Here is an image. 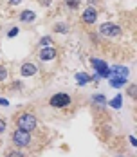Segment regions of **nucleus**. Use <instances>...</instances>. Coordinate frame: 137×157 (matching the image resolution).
<instances>
[{
	"label": "nucleus",
	"instance_id": "f257e3e1",
	"mask_svg": "<svg viewBox=\"0 0 137 157\" xmlns=\"http://www.w3.org/2000/svg\"><path fill=\"white\" fill-rule=\"evenodd\" d=\"M36 126H38V119H36L34 114L25 112V114H20L16 117V128L24 130V132H29L31 134L32 130H36Z\"/></svg>",
	"mask_w": 137,
	"mask_h": 157
},
{
	"label": "nucleus",
	"instance_id": "f03ea898",
	"mask_svg": "<svg viewBox=\"0 0 137 157\" xmlns=\"http://www.w3.org/2000/svg\"><path fill=\"white\" fill-rule=\"evenodd\" d=\"M11 141H13V144L18 146V148H25V146L31 144V134L20 130V128H16L15 132H13V136H11Z\"/></svg>",
	"mask_w": 137,
	"mask_h": 157
},
{
	"label": "nucleus",
	"instance_id": "7ed1b4c3",
	"mask_svg": "<svg viewBox=\"0 0 137 157\" xmlns=\"http://www.w3.org/2000/svg\"><path fill=\"white\" fill-rule=\"evenodd\" d=\"M90 63H92V67H94V71L97 72L99 78H110V76H112V74H110V67H108L107 62L97 60V58H92Z\"/></svg>",
	"mask_w": 137,
	"mask_h": 157
},
{
	"label": "nucleus",
	"instance_id": "20e7f679",
	"mask_svg": "<svg viewBox=\"0 0 137 157\" xmlns=\"http://www.w3.org/2000/svg\"><path fill=\"white\" fill-rule=\"evenodd\" d=\"M99 33L107 38H116L121 34V27L117 24H112V22H107V24H101L99 25Z\"/></svg>",
	"mask_w": 137,
	"mask_h": 157
},
{
	"label": "nucleus",
	"instance_id": "39448f33",
	"mask_svg": "<svg viewBox=\"0 0 137 157\" xmlns=\"http://www.w3.org/2000/svg\"><path fill=\"white\" fill-rule=\"evenodd\" d=\"M49 103H51V107H54V109L69 107V105H70V96L65 94V92H58V94H54L49 99Z\"/></svg>",
	"mask_w": 137,
	"mask_h": 157
},
{
	"label": "nucleus",
	"instance_id": "423d86ee",
	"mask_svg": "<svg viewBox=\"0 0 137 157\" xmlns=\"http://www.w3.org/2000/svg\"><path fill=\"white\" fill-rule=\"evenodd\" d=\"M81 20H83V24H87V25H94V24L97 22V9L89 6V7L81 13Z\"/></svg>",
	"mask_w": 137,
	"mask_h": 157
},
{
	"label": "nucleus",
	"instance_id": "0eeeda50",
	"mask_svg": "<svg viewBox=\"0 0 137 157\" xmlns=\"http://www.w3.org/2000/svg\"><path fill=\"white\" fill-rule=\"evenodd\" d=\"M56 54H58V52H56V49L51 47V45H49V47H44L40 52H38V56H40V60H42V62L54 60V58H56Z\"/></svg>",
	"mask_w": 137,
	"mask_h": 157
},
{
	"label": "nucleus",
	"instance_id": "6e6552de",
	"mask_svg": "<svg viewBox=\"0 0 137 157\" xmlns=\"http://www.w3.org/2000/svg\"><path fill=\"white\" fill-rule=\"evenodd\" d=\"M36 72H38V67H36L34 63H22V67H20V74L25 76V78L34 76Z\"/></svg>",
	"mask_w": 137,
	"mask_h": 157
},
{
	"label": "nucleus",
	"instance_id": "1a4fd4ad",
	"mask_svg": "<svg viewBox=\"0 0 137 157\" xmlns=\"http://www.w3.org/2000/svg\"><path fill=\"white\" fill-rule=\"evenodd\" d=\"M110 78H128V67H121V65H116L110 69Z\"/></svg>",
	"mask_w": 137,
	"mask_h": 157
},
{
	"label": "nucleus",
	"instance_id": "9d476101",
	"mask_svg": "<svg viewBox=\"0 0 137 157\" xmlns=\"http://www.w3.org/2000/svg\"><path fill=\"white\" fill-rule=\"evenodd\" d=\"M18 18H20L22 22H27V24H29V22H34V20H36V13L31 11V9H25V11H22V13L18 15Z\"/></svg>",
	"mask_w": 137,
	"mask_h": 157
},
{
	"label": "nucleus",
	"instance_id": "9b49d317",
	"mask_svg": "<svg viewBox=\"0 0 137 157\" xmlns=\"http://www.w3.org/2000/svg\"><path fill=\"white\" fill-rule=\"evenodd\" d=\"M108 105H110L112 109L119 110V109L123 107V96H121V94H117L116 98H114V99H112V101H108Z\"/></svg>",
	"mask_w": 137,
	"mask_h": 157
},
{
	"label": "nucleus",
	"instance_id": "f8f14e48",
	"mask_svg": "<svg viewBox=\"0 0 137 157\" xmlns=\"http://www.w3.org/2000/svg\"><path fill=\"white\" fill-rule=\"evenodd\" d=\"M76 81L79 83V85H87V83L90 81V76L85 74V72H78L76 74Z\"/></svg>",
	"mask_w": 137,
	"mask_h": 157
},
{
	"label": "nucleus",
	"instance_id": "ddd939ff",
	"mask_svg": "<svg viewBox=\"0 0 137 157\" xmlns=\"http://www.w3.org/2000/svg\"><path fill=\"white\" fill-rule=\"evenodd\" d=\"M54 33H69V24H65V22H58V24L54 25Z\"/></svg>",
	"mask_w": 137,
	"mask_h": 157
},
{
	"label": "nucleus",
	"instance_id": "4468645a",
	"mask_svg": "<svg viewBox=\"0 0 137 157\" xmlns=\"http://www.w3.org/2000/svg\"><path fill=\"white\" fill-rule=\"evenodd\" d=\"M110 83H112V87L119 89V87H123V85H126V79L124 78H110Z\"/></svg>",
	"mask_w": 137,
	"mask_h": 157
},
{
	"label": "nucleus",
	"instance_id": "2eb2a0df",
	"mask_svg": "<svg viewBox=\"0 0 137 157\" xmlns=\"http://www.w3.org/2000/svg\"><path fill=\"white\" fill-rule=\"evenodd\" d=\"M92 101H94V103H97V105H107V99H105V96H103V94L92 96Z\"/></svg>",
	"mask_w": 137,
	"mask_h": 157
},
{
	"label": "nucleus",
	"instance_id": "dca6fc26",
	"mask_svg": "<svg viewBox=\"0 0 137 157\" xmlns=\"http://www.w3.org/2000/svg\"><path fill=\"white\" fill-rule=\"evenodd\" d=\"M65 4H67L70 9H78L79 4H81V0H65Z\"/></svg>",
	"mask_w": 137,
	"mask_h": 157
},
{
	"label": "nucleus",
	"instance_id": "f3484780",
	"mask_svg": "<svg viewBox=\"0 0 137 157\" xmlns=\"http://www.w3.org/2000/svg\"><path fill=\"white\" fill-rule=\"evenodd\" d=\"M7 69L4 67V65H0V81H4V79H7Z\"/></svg>",
	"mask_w": 137,
	"mask_h": 157
},
{
	"label": "nucleus",
	"instance_id": "a211bd4d",
	"mask_svg": "<svg viewBox=\"0 0 137 157\" xmlns=\"http://www.w3.org/2000/svg\"><path fill=\"white\" fill-rule=\"evenodd\" d=\"M51 42H52V38H51V36H44V38L40 40V45H44V47H49V45H51Z\"/></svg>",
	"mask_w": 137,
	"mask_h": 157
},
{
	"label": "nucleus",
	"instance_id": "6ab92c4d",
	"mask_svg": "<svg viewBox=\"0 0 137 157\" xmlns=\"http://www.w3.org/2000/svg\"><path fill=\"white\" fill-rule=\"evenodd\" d=\"M7 157H25L20 150H11V152H7Z\"/></svg>",
	"mask_w": 137,
	"mask_h": 157
},
{
	"label": "nucleus",
	"instance_id": "aec40b11",
	"mask_svg": "<svg viewBox=\"0 0 137 157\" xmlns=\"http://www.w3.org/2000/svg\"><path fill=\"white\" fill-rule=\"evenodd\" d=\"M135 89H137V85H130L128 87V96L130 98H135Z\"/></svg>",
	"mask_w": 137,
	"mask_h": 157
},
{
	"label": "nucleus",
	"instance_id": "412c9836",
	"mask_svg": "<svg viewBox=\"0 0 137 157\" xmlns=\"http://www.w3.org/2000/svg\"><path fill=\"white\" fill-rule=\"evenodd\" d=\"M16 34H18V27H13L11 31L7 33V36H9V38H13V36H16Z\"/></svg>",
	"mask_w": 137,
	"mask_h": 157
},
{
	"label": "nucleus",
	"instance_id": "4be33fe9",
	"mask_svg": "<svg viewBox=\"0 0 137 157\" xmlns=\"http://www.w3.org/2000/svg\"><path fill=\"white\" fill-rule=\"evenodd\" d=\"M4 130H6V121H4V119H0V134H2Z\"/></svg>",
	"mask_w": 137,
	"mask_h": 157
},
{
	"label": "nucleus",
	"instance_id": "5701e85b",
	"mask_svg": "<svg viewBox=\"0 0 137 157\" xmlns=\"http://www.w3.org/2000/svg\"><path fill=\"white\" fill-rule=\"evenodd\" d=\"M0 105H2V107H6V105H9V101H7L6 98H0Z\"/></svg>",
	"mask_w": 137,
	"mask_h": 157
},
{
	"label": "nucleus",
	"instance_id": "b1692460",
	"mask_svg": "<svg viewBox=\"0 0 137 157\" xmlns=\"http://www.w3.org/2000/svg\"><path fill=\"white\" fill-rule=\"evenodd\" d=\"M130 143H132L134 146H137V139H135V137H134V136H130Z\"/></svg>",
	"mask_w": 137,
	"mask_h": 157
},
{
	"label": "nucleus",
	"instance_id": "393cba45",
	"mask_svg": "<svg viewBox=\"0 0 137 157\" xmlns=\"http://www.w3.org/2000/svg\"><path fill=\"white\" fill-rule=\"evenodd\" d=\"M22 0H9V6H16V4H20Z\"/></svg>",
	"mask_w": 137,
	"mask_h": 157
},
{
	"label": "nucleus",
	"instance_id": "a878e982",
	"mask_svg": "<svg viewBox=\"0 0 137 157\" xmlns=\"http://www.w3.org/2000/svg\"><path fill=\"white\" fill-rule=\"evenodd\" d=\"M96 2H97V0H89V4H90V7L94 6V4H96Z\"/></svg>",
	"mask_w": 137,
	"mask_h": 157
}]
</instances>
